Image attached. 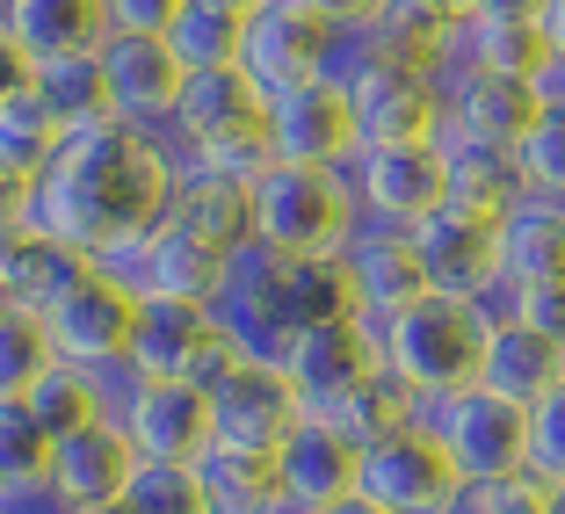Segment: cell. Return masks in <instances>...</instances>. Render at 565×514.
Listing matches in <instances>:
<instances>
[{
	"mask_svg": "<svg viewBox=\"0 0 565 514\" xmlns=\"http://www.w3.org/2000/svg\"><path fill=\"white\" fill-rule=\"evenodd\" d=\"M327 8V51H319V81L341 87L349 95L355 81H370L377 66H399L377 36V15H370V0H319Z\"/></svg>",
	"mask_w": 565,
	"mask_h": 514,
	"instance_id": "obj_31",
	"label": "cell"
},
{
	"mask_svg": "<svg viewBox=\"0 0 565 514\" xmlns=\"http://www.w3.org/2000/svg\"><path fill=\"white\" fill-rule=\"evenodd\" d=\"M406 239H414V261H420L428 298L471 304L486 282L500 276V217H486V211L443 203V211H428L420 225H406Z\"/></svg>",
	"mask_w": 565,
	"mask_h": 514,
	"instance_id": "obj_8",
	"label": "cell"
},
{
	"mask_svg": "<svg viewBox=\"0 0 565 514\" xmlns=\"http://www.w3.org/2000/svg\"><path fill=\"white\" fill-rule=\"evenodd\" d=\"M124 435H131L138 464H196L211 449V398L196 384H152Z\"/></svg>",
	"mask_w": 565,
	"mask_h": 514,
	"instance_id": "obj_20",
	"label": "cell"
},
{
	"mask_svg": "<svg viewBox=\"0 0 565 514\" xmlns=\"http://www.w3.org/2000/svg\"><path fill=\"white\" fill-rule=\"evenodd\" d=\"M30 95L51 109V124H58L66 138H87V131H102V124H117L109 117V87H102V58L95 51H73V58L36 66Z\"/></svg>",
	"mask_w": 565,
	"mask_h": 514,
	"instance_id": "obj_29",
	"label": "cell"
},
{
	"mask_svg": "<svg viewBox=\"0 0 565 514\" xmlns=\"http://www.w3.org/2000/svg\"><path fill=\"white\" fill-rule=\"evenodd\" d=\"M167 203H174V182L152 160V146L124 124H102L87 138H66L58 160L30 182V233L95 261L109 239L152 233Z\"/></svg>",
	"mask_w": 565,
	"mask_h": 514,
	"instance_id": "obj_1",
	"label": "cell"
},
{
	"mask_svg": "<svg viewBox=\"0 0 565 514\" xmlns=\"http://www.w3.org/2000/svg\"><path fill=\"white\" fill-rule=\"evenodd\" d=\"M102 87H109V117L124 131H146V124L174 117V95H182V66L160 36H131V30H109L102 36Z\"/></svg>",
	"mask_w": 565,
	"mask_h": 514,
	"instance_id": "obj_15",
	"label": "cell"
},
{
	"mask_svg": "<svg viewBox=\"0 0 565 514\" xmlns=\"http://www.w3.org/2000/svg\"><path fill=\"white\" fill-rule=\"evenodd\" d=\"M479 392L536 414L551 392H565V349H551L544 333H530L522 319L515 326H493L486 333V355H479Z\"/></svg>",
	"mask_w": 565,
	"mask_h": 514,
	"instance_id": "obj_19",
	"label": "cell"
},
{
	"mask_svg": "<svg viewBox=\"0 0 565 514\" xmlns=\"http://www.w3.org/2000/svg\"><path fill=\"white\" fill-rule=\"evenodd\" d=\"M355 138L363 146H420L443 131V101L428 87V66H377L370 81L349 87Z\"/></svg>",
	"mask_w": 565,
	"mask_h": 514,
	"instance_id": "obj_17",
	"label": "cell"
},
{
	"mask_svg": "<svg viewBox=\"0 0 565 514\" xmlns=\"http://www.w3.org/2000/svg\"><path fill=\"white\" fill-rule=\"evenodd\" d=\"M0 30L30 51V66H51L73 51H102L109 22H102V0H0Z\"/></svg>",
	"mask_w": 565,
	"mask_h": 514,
	"instance_id": "obj_22",
	"label": "cell"
},
{
	"mask_svg": "<svg viewBox=\"0 0 565 514\" xmlns=\"http://www.w3.org/2000/svg\"><path fill=\"white\" fill-rule=\"evenodd\" d=\"M225 282V254L203 247L182 225H152V298H182V304H211Z\"/></svg>",
	"mask_w": 565,
	"mask_h": 514,
	"instance_id": "obj_33",
	"label": "cell"
},
{
	"mask_svg": "<svg viewBox=\"0 0 565 514\" xmlns=\"http://www.w3.org/2000/svg\"><path fill=\"white\" fill-rule=\"evenodd\" d=\"M51 442H58V435L30 414V398H0V485L44 479L51 471Z\"/></svg>",
	"mask_w": 565,
	"mask_h": 514,
	"instance_id": "obj_36",
	"label": "cell"
},
{
	"mask_svg": "<svg viewBox=\"0 0 565 514\" xmlns=\"http://www.w3.org/2000/svg\"><path fill=\"white\" fill-rule=\"evenodd\" d=\"M341 268H349V290H355V326L370 341H384V326L406 312V304L428 298L420 282V261H414V239L384 217H355L349 247H341Z\"/></svg>",
	"mask_w": 565,
	"mask_h": 514,
	"instance_id": "obj_11",
	"label": "cell"
},
{
	"mask_svg": "<svg viewBox=\"0 0 565 514\" xmlns=\"http://www.w3.org/2000/svg\"><path fill=\"white\" fill-rule=\"evenodd\" d=\"M203 398H211V442L247 449V457H276V449L290 442V428L305 420L290 377H282L276 363H247V355H233V363L217 370V377L203 384Z\"/></svg>",
	"mask_w": 565,
	"mask_h": 514,
	"instance_id": "obj_6",
	"label": "cell"
},
{
	"mask_svg": "<svg viewBox=\"0 0 565 514\" xmlns=\"http://www.w3.org/2000/svg\"><path fill=\"white\" fill-rule=\"evenodd\" d=\"M544 36H551V58H565V0H544Z\"/></svg>",
	"mask_w": 565,
	"mask_h": 514,
	"instance_id": "obj_50",
	"label": "cell"
},
{
	"mask_svg": "<svg viewBox=\"0 0 565 514\" xmlns=\"http://www.w3.org/2000/svg\"><path fill=\"white\" fill-rule=\"evenodd\" d=\"M58 363L51 333L36 312H0V398H30L36 377Z\"/></svg>",
	"mask_w": 565,
	"mask_h": 514,
	"instance_id": "obj_35",
	"label": "cell"
},
{
	"mask_svg": "<svg viewBox=\"0 0 565 514\" xmlns=\"http://www.w3.org/2000/svg\"><path fill=\"white\" fill-rule=\"evenodd\" d=\"M355 493L384 514H435L465 493V479H457V464L443 457L435 435L399 428V435H384V442H370L355 457Z\"/></svg>",
	"mask_w": 565,
	"mask_h": 514,
	"instance_id": "obj_10",
	"label": "cell"
},
{
	"mask_svg": "<svg viewBox=\"0 0 565 514\" xmlns=\"http://www.w3.org/2000/svg\"><path fill=\"white\" fill-rule=\"evenodd\" d=\"M282 377L298 392L305 420H327L341 398H355L370 377H377V341H370L355 319H333V326H312V333H290V349H282Z\"/></svg>",
	"mask_w": 565,
	"mask_h": 514,
	"instance_id": "obj_12",
	"label": "cell"
},
{
	"mask_svg": "<svg viewBox=\"0 0 565 514\" xmlns=\"http://www.w3.org/2000/svg\"><path fill=\"white\" fill-rule=\"evenodd\" d=\"M131 363L152 384H211L217 370L233 363V349L217 341L211 304H182V298H146L131 319Z\"/></svg>",
	"mask_w": 565,
	"mask_h": 514,
	"instance_id": "obj_9",
	"label": "cell"
},
{
	"mask_svg": "<svg viewBox=\"0 0 565 514\" xmlns=\"http://www.w3.org/2000/svg\"><path fill=\"white\" fill-rule=\"evenodd\" d=\"M87 268H95L102 282H117L124 298H138V304H146V298H152V233L109 239V247H102V254H95Z\"/></svg>",
	"mask_w": 565,
	"mask_h": 514,
	"instance_id": "obj_41",
	"label": "cell"
},
{
	"mask_svg": "<svg viewBox=\"0 0 565 514\" xmlns=\"http://www.w3.org/2000/svg\"><path fill=\"white\" fill-rule=\"evenodd\" d=\"M530 87H536V101H544V109H565V58H544Z\"/></svg>",
	"mask_w": 565,
	"mask_h": 514,
	"instance_id": "obj_49",
	"label": "cell"
},
{
	"mask_svg": "<svg viewBox=\"0 0 565 514\" xmlns=\"http://www.w3.org/2000/svg\"><path fill=\"white\" fill-rule=\"evenodd\" d=\"M167 15H174V0H102V22L131 36H160Z\"/></svg>",
	"mask_w": 565,
	"mask_h": 514,
	"instance_id": "obj_45",
	"label": "cell"
},
{
	"mask_svg": "<svg viewBox=\"0 0 565 514\" xmlns=\"http://www.w3.org/2000/svg\"><path fill=\"white\" fill-rule=\"evenodd\" d=\"M239 36H247V0H174L160 44L182 73H225L239 66Z\"/></svg>",
	"mask_w": 565,
	"mask_h": 514,
	"instance_id": "obj_26",
	"label": "cell"
},
{
	"mask_svg": "<svg viewBox=\"0 0 565 514\" xmlns=\"http://www.w3.org/2000/svg\"><path fill=\"white\" fill-rule=\"evenodd\" d=\"M406 428L435 435L465 485H493V479L530 471V414L508 406V398H493V392H479V384L471 392H449V398H414L406 406Z\"/></svg>",
	"mask_w": 565,
	"mask_h": 514,
	"instance_id": "obj_3",
	"label": "cell"
},
{
	"mask_svg": "<svg viewBox=\"0 0 565 514\" xmlns=\"http://www.w3.org/2000/svg\"><path fill=\"white\" fill-rule=\"evenodd\" d=\"M81 276H87L81 254H66V247H51V239H36L30 225L0 239V298H8V312H36V319H44Z\"/></svg>",
	"mask_w": 565,
	"mask_h": 514,
	"instance_id": "obj_25",
	"label": "cell"
},
{
	"mask_svg": "<svg viewBox=\"0 0 565 514\" xmlns=\"http://www.w3.org/2000/svg\"><path fill=\"white\" fill-rule=\"evenodd\" d=\"M0 312H8V298H0Z\"/></svg>",
	"mask_w": 565,
	"mask_h": 514,
	"instance_id": "obj_54",
	"label": "cell"
},
{
	"mask_svg": "<svg viewBox=\"0 0 565 514\" xmlns=\"http://www.w3.org/2000/svg\"><path fill=\"white\" fill-rule=\"evenodd\" d=\"M30 414L44 420L51 435H73V428H87V420H95V398H87V377H81V363H51L44 377H36V392H30Z\"/></svg>",
	"mask_w": 565,
	"mask_h": 514,
	"instance_id": "obj_40",
	"label": "cell"
},
{
	"mask_svg": "<svg viewBox=\"0 0 565 514\" xmlns=\"http://www.w3.org/2000/svg\"><path fill=\"white\" fill-rule=\"evenodd\" d=\"M131 319H138V298H124L117 282H102L87 268L66 298L44 312V333H51V349H58V363L87 370V363H109V355H131Z\"/></svg>",
	"mask_w": 565,
	"mask_h": 514,
	"instance_id": "obj_16",
	"label": "cell"
},
{
	"mask_svg": "<svg viewBox=\"0 0 565 514\" xmlns=\"http://www.w3.org/2000/svg\"><path fill=\"white\" fill-rule=\"evenodd\" d=\"M327 514H384V507H370V500L363 493H349V500H333V507Z\"/></svg>",
	"mask_w": 565,
	"mask_h": 514,
	"instance_id": "obj_51",
	"label": "cell"
},
{
	"mask_svg": "<svg viewBox=\"0 0 565 514\" xmlns=\"http://www.w3.org/2000/svg\"><path fill=\"white\" fill-rule=\"evenodd\" d=\"M515 167H522V189H530V196L565 203V109H544V117H536V131L515 146Z\"/></svg>",
	"mask_w": 565,
	"mask_h": 514,
	"instance_id": "obj_39",
	"label": "cell"
},
{
	"mask_svg": "<svg viewBox=\"0 0 565 514\" xmlns=\"http://www.w3.org/2000/svg\"><path fill=\"white\" fill-rule=\"evenodd\" d=\"M319 51H327V8H319V0H247L239 73H247L268 101L312 87Z\"/></svg>",
	"mask_w": 565,
	"mask_h": 514,
	"instance_id": "obj_7",
	"label": "cell"
},
{
	"mask_svg": "<svg viewBox=\"0 0 565 514\" xmlns=\"http://www.w3.org/2000/svg\"><path fill=\"white\" fill-rule=\"evenodd\" d=\"M160 225H182V233H196L203 247L233 254L254 239V203L239 182H217V174H196V182H174V203H167Z\"/></svg>",
	"mask_w": 565,
	"mask_h": 514,
	"instance_id": "obj_28",
	"label": "cell"
},
{
	"mask_svg": "<svg viewBox=\"0 0 565 514\" xmlns=\"http://www.w3.org/2000/svg\"><path fill=\"white\" fill-rule=\"evenodd\" d=\"M333 182L355 203V217H384L399 233L449 203V174H443L435 138H420V146H355L349 160L333 167Z\"/></svg>",
	"mask_w": 565,
	"mask_h": 514,
	"instance_id": "obj_5",
	"label": "cell"
},
{
	"mask_svg": "<svg viewBox=\"0 0 565 514\" xmlns=\"http://www.w3.org/2000/svg\"><path fill=\"white\" fill-rule=\"evenodd\" d=\"M276 479H282V500L327 514L333 500L355 493V449L327 428V420H298L290 442L276 449Z\"/></svg>",
	"mask_w": 565,
	"mask_h": 514,
	"instance_id": "obj_21",
	"label": "cell"
},
{
	"mask_svg": "<svg viewBox=\"0 0 565 514\" xmlns=\"http://www.w3.org/2000/svg\"><path fill=\"white\" fill-rule=\"evenodd\" d=\"M247 203H254V239L276 247L282 261H327V254H341L349 233H355V203L341 196V182L319 174V167L268 160L262 174H254Z\"/></svg>",
	"mask_w": 565,
	"mask_h": 514,
	"instance_id": "obj_4",
	"label": "cell"
},
{
	"mask_svg": "<svg viewBox=\"0 0 565 514\" xmlns=\"http://www.w3.org/2000/svg\"><path fill=\"white\" fill-rule=\"evenodd\" d=\"M276 319H282V333H312V326H333V319H355V290H349V268H341V254H327V261H290V268H282Z\"/></svg>",
	"mask_w": 565,
	"mask_h": 514,
	"instance_id": "obj_32",
	"label": "cell"
},
{
	"mask_svg": "<svg viewBox=\"0 0 565 514\" xmlns=\"http://www.w3.org/2000/svg\"><path fill=\"white\" fill-rule=\"evenodd\" d=\"M30 51H22L15 44V36H8V30H0V101H15V95H30Z\"/></svg>",
	"mask_w": 565,
	"mask_h": 514,
	"instance_id": "obj_47",
	"label": "cell"
},
{
	"mask_svg": "<svg viewBox=\"0 0 565 514\" xmlns=\"http://www.w3.org/2000/svg\"><path fill=\"white\" fill-rule=\"evenodd\" d=\"M268 160H282V167H319V174H333V167L349 160L363 138H355V109H349V95L341 87H327V81H312V87H298V95H276L268 101Z\"/></svg>",
	"mask_w": 565,
	"mask_h": 514,
	"instance_id": "obj_13",
	"label": "cell"
},
{
	"mask_svg": "<svg viewBox=\"0 0 565 514\" xmlns=\"http://www.w3.org/2000/svg\"><path fill=\"white\" fill-rule=\"evenodd\" d=\"M22 225H30V182L0 167V239H8V233H22Z\"/></svg>",
	"mask_w": 565,
	"mask_h": 514,
	"instance_id": "obj_48",
	"label": "cell"
},
{
	"mask_svg": "<svg viewBox=\"0 0 565 514\" xmlns=\"http://www.w3.org/2000/svg\"><path fill=\"white\" fill-rule=\"evenodd\" d=\"M0 514H81L51 479H22V485H0Z\"/></svg>",
	"mask_w": 565,
	"mask_h": 514,
	"instance_id": "obj_46",
	"label": "cell"
},
{
	"mask_svg": "<svg viewBox=\"0 0 565 514\" xmlns=\"http://www.w3.org/2000/svg\"><path fill=\"white\" fill-rule=\"evenodd\" d=\"M500 276L515 290L536 282H565V203L551 196H522L500 217Z\"/></svg>",
	"mask_w": 565,
	"mask_h": 514,
	"instance_id": "obj_24",
	"label": "cell"
},
{
	"mask_svg": "<svg viewBox=\"0 0 565 514\" xmlns=\"http://www.w3.org/2000/svg\"><path fill=\"white\" fill-rule=\"evenodd\" d=\"M551 493L558 485L536 479V471H515V479H493V485H465L471 514H551Z\"/></svg>",
	"mask_w": 565,
	"mask_h": 514,
	"instance_id": "obj_42",
	"label": "cell"
},
{
	"mask_svg": "<svg viewBox=\"0 0 565 514\" xmlns=\"http://www.w3.org/2000/svg\"><path fill=\"white\" fill-rule=\"evenodd\" d=\"M536 117H544L536 87H530V81H500V73L471 81L465 95H457V101L443 109V124H449V131L479 138V146H508V152H515L522 138L536 131Z\"/></svg>",
	"mask_w": 565,
	"mask_h": 514,
	"instance_id": "obj_27",
	"label": "cell"
},
{
	"mask_svg": "<svg viewBox=\"0 0 565 514\" xmlns=\"http://www.w3.org/2000/svg\"><path fill=\"white\" fill-rule=\"evenodd\" d=\"M58 146H66V131L51 124V109L36 95H15L0 101V167L8 174H22V182H36L51 160H58Z\"/></svg>",
	"mask_w": 565,
	"mask_h": 514,
	"instance_id": "obj_34",
	"label": "cell"
},
{
	"mask_svg": "<svg viewBox=\"0 0 565 514\" xmlns=\"http://www.w3.org/2000/svg\"><path fill=\"white\" fill-rule=\"evenodd\" d=\"M131 471H138L131 435L87 420V428H73V435H58V442H51V471H44V479L58 485V493H66L81 514H95V507H117V500H124Z\"/></svg>",
	"mask_w": 565,
	"mask_h": 514,
	"instance_id": "obj_18",
	"label": "cell"
},
{
	"mask_svg": "<svg viewBox=\"0 0 565 514\" xmlns=\"http://www.w3.org/2000/svg\"><path fill=\"white\" fill-rule=\"evenodd\" d=\"M457 44L479 73L500 81H536V66L551 58L544 36V0H457Z\"/></svg>",
	"mask_w": 565,
	"mask_h": 514,
	"instance_id": "obj_14",
	"label": "cell"
},
{
	"mask_svg": "<svg viewBox=\"0 0 565 514\" xmlns=\"http://www.w3.org/2000/svg\"><path fill=\"white\" fill-rule=\"evenodd\" d=\"M530 471L551 485H565V392H551L530 414Z\"/></svg>",
	"mask_w": 565,
	"mask_h": 514,
	"instance_id": "obj_43",
	"label": "cell"
},
{
	"mask_svg": "<svg viewBox=\"0 0 565 514\" xmlns=\"http://www.w3.org/2000/svg\"><path fill=\"white\" fill-rule=\"evenodd\" d=\"M196 485L211 514H276L282 500L276 457H247V449H217V442L196 457Z\"/></svg>",
	"mask_w": 565,
	"mask_h": 514,
	"instance_id": "obj_30",
	"label": "cell"
},
{
	"mask_svg": "<svg viewBox=\"0 0 565 514\" xmlns=\"http://www.w3.org/2000/svg\"><path fill=\"white\" fill-rule=\"evenodd\" d=\"M479 355H486V326L471 319V304L457 298H420L406 304L377 341V363L406 384L414 398H449L479 384Z\"/></svg>",
	"mask_w": 565,
	"mask_h": 514,
	"instance_id": "obj_2",
	"label": "cell"
},
{
	"mask_svg": "<svg viewBox=\"0 0 565 514\" xmlns=\"http://www.w3.org/2000/svg\"><path fill=\"white\" fill-rule=\"evenodd\" d=\"M522 326L544 333L551 349H565V282H536V290H522Z\"/></svg>",
	"mask_w": 565,
	"mask_h": 514,
	"instance_id": "obj_44",
	"label": "cell"
},
{
	"mask_svg": "<svg viewBox=\"0 0 565 514\" xmlns=\"http://www.w3.org/2000/svg\"><path fill=\"white\" fill-rule=\"evenodd\" d=\"M435 152H443V174H449V203L465 211H486V217H508L530 189H522V167L508 146H479L465 131H435Z\"/></svg>",
	"mask_w": 565,
	"mask_h": 514,
	"instance_id": "obj_23",
	"label": "cell"
},
{
	"mask_svg": "<svg viewBox=\"0 0 565 514\" xmlns=\"http://www.w3.org/2000/svg\"><path fill=\"white\" fill-rule=\"evenodd\" d=\"M551 514H565V485H558V493H551Z\"/></svg>",
	"mask_w": 565,
	"mask_h": 514,
	"instance_id": "obj_53",
	"label": "cell"
},
{
	"mask_svg": "<svg viewBox=\"0 0 565 514\" xmlns=\"http://www.w3.org/2000/svg\"><path fill=\"white\" fill-rule=\"evenodd\" d=\"M81 377H87V398H95V420H102V428H131V414L146 406V392H152V377L131 363V355L87 363Z\"/></svg>",
	"mask_w": 565,
	"mask_h": 514,
	"instance_id": "obj_38",
	"label": "cell"
},
{
	"mask_svg": "<svg viewBox=\"0 0 565 514\" xmlns=\"http://www.w3.org/2000/svg\"><path fill=\"white\" fill-rule=\"evenodd\" d=\"M117 507L124 514H211L203 485H196V464H138Z\"/></svg>",
	"mask_w": 565,
	"mask_h": 514,
	"instance_id": "obj_37",
	"label": "cell"
},
{
	"mask_svg": "<svg viewBox=\"0 0 565 514\" xmlns=\"http://www.w3.org/2000/svg\"><path fill=\"white\" fill-rule=\"evenodd\" d=\"M276 514H312V507H298V500H276Z\"/></svg>",
	"mask_w": 565,
	"mask_h": 514,
	"instance_id": "obj_52",
	"label": "cell"
}]
</instances>
